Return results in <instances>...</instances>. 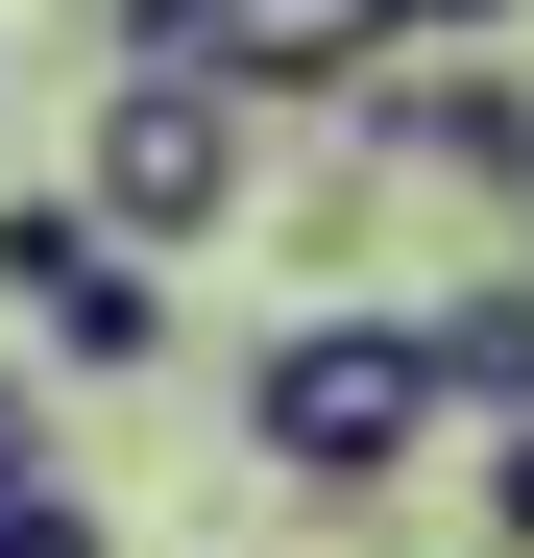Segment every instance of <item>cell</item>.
<instances>
[{
    "label": "cell",
    "mask_w": 534,
    "mask_h": 558,
    "mask_svg": "<svg viewBox=\"0 0 534 558\" xmlns=\"http://www.w3.org/2000/svg\"><path fill=\"white\" fill-rule=\"evenodd\" d=\"M73 195H98L146 267H195V243L267 219V98H219V73L122 49V73H98V122H73Z\"/></svg>",
    "instance_id": "2"
},
{
    "label": "cell",
    "mask_w": 534,
    "mask_h": 558,
    "mask_svg": "<svg viewBox=\"0 0 534 558\" xmlns=\"http://www.w3.org/2000/svg\"><path fill=\"white\" fill-rule=\"evenodd\" d=\"M462 25H510V0H413V49H462Z\"/></svg>",
    "instance_id": "10"
},
{
    "label": "cell",
    "mask_w": 534,
    "mask_h": 558,
    "mask_svg": "<svg viewBox=\"0 0 534 558\" xmlns=\"http://www.w3.org/2000/svg\"><path fill=\"white\" fill-rule=\"evenodd\" d=\"M437 389H462V413H534V243H486V267H437Z\"/></svg>",
    "instance_id": "6"
},
{
    "label": "cell",
    "mask_w": 534,
    "mask_h": 558,
    "mask_svg": "<svg viewBox=\"0 0 534 558\" xmlns=\"http://www.w3.org/2000/svg\"><path fill=\"white\" fill-rule=\"evenodd\" d=\"M49 389H73V364H0V486H73V413Z\"/></svg>",
    "instance_id": "7"
},
{
    "label": "cell",
    "mask_w": 534,
    "mask_h": 558,
    "mask_svg": "<svg viewBox=\"0 0 534 558\" xmlns=\"http://www.w3.org/2000/svg\"><path fill=\"white\" fill-rule=\"evenodd\" d=\"M0 558H122V534L73 510V486H0Z\"/></svg>",
    "instance_id": "8"
},
{
    "label": "cell",
    "mask_w": 534,
    "mask_h": 558,
    "mask_svg": "<svg viewBox=\"0 0 534 558\" xmlns=\"http://www.w3.org/2000/svg\"><path fill=\"white\" fill-rule=\"evenodd\" d=\"M510 243H534V219H510Z\"/></svg>",
    "instance_id": "11"
},
{
    "label": "cell",
    "mask_w": 534,
    "mask_h": 558,
    "mask_svg": "<svg viewBox=\"0 0 534 558\" xmlns=\"http://www.w3.org/2000/svg\"><path fill=\"white\" fill-rule=\"evenodd\" d=\"M316 122H365L413 195H486V219H534V73H486V49H389L365 98H316Z\"/></svg>",
    "instance_id": "5"
},
{
    "label": "cell",
    "mask_w": 534,
    "mask_h": 558,
    "mask_svg": "<svg viewBox=\"0 0 534 558\" xmlns=\"http://www.w3.org/2000/svg\"><path fill=\"white\" fill-rule=\"evenodd\" d=\"M486 558H534V413H486Z\"/></svg>",
    "instance_id": "9"
},
{
    "label": "cell",
    "mask_w": 534,
    "mask_h": 558,
    "mask_svg": "<svg viewBox=\"0 0 534 558\" xmlns=\"http://www.w3.org/2000/svg\"><path fill=\"white\" fill-rule=\"evenodd\" d=\"M122 49L219 73V98H365V73L413 49V0H98Z\"/></svg>",
    "instance_id": "4"
},
{
    "label": "cell",
    "mask_w": 534,
    "mask_h": 558,
    "mask_svg": "<svg viewBox=\"0 0 534 558\" xmlns=\"http://www.w3.org/2000/svg\"><path fill=\"white\" fill-rule=\"evenodd\" d=\"M0 316H25V364H73V389H146L170 364V267L98 195H0Z\"/></svg>",
    "instance_id": "3"
},
{
    "label": "cell",
    "mask_w": 534,
    "mask_h": 558,
    "mask_svg": "<svg viewBox=\"0 0 534 558\" xmlns=\"http://www.w3.org/2000/svg\"><path fill=\"white\" fill-rule=\"evenodd\" d=\"M437 413H462V389H437V316H413V292H316V316H267V340H243V461H267L316 534L413 510Z\"/></svg>",
    "instance_id": "1"
}]
</instances>
